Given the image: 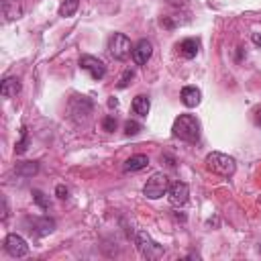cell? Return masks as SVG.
<instances>
[{
  "mask_svg": "<svg viewBox=\"0 0 261 261\" xmlns=\"http://www.w3.org/2000/svg\"><path fill=\"white\" fill-rule=\"evenodd\" d=\"M167 196H169V204L179 208V206H184L190 200V188H188L186 181H175V184L169 186Z\"/></svg>",
  "mask_w": 261,
  "mask_h": 261,
  "instance_id": "obj_8",
  "label": "cell"
},
{
  "mask_svg": "<svg viewBox=\"0 0 261 261\" xmlns=\"http://www.w3.org/2000/svg\"><path fill=\"white\" fill-rule=\"evenodd\" d=\"M253 43L261 47V35H259V33H253Z\"/></svg>",
  "mask_w": 261,
  "mask_h": 261,
  "instance_id": "obj_26",
  "label": "cell"
},
{
  "mask_svg": "<svg viewBox=\"0 0 261 261\" xmlns=\"http://www.w3.org/2000/svg\"><path fill=\"white\" fill-rule=\"evenodd\" d=\"M108 53L114 57V59H126L130 53H133V47H130V39L124 35V33H114L110 35L108 39Z\"/></svg>",
  "mask_w": 261,
  "mask_h": 261,
  "instance_id": "obj_5",
  "label": "cell"
},
{
  "mask_svg": "<svg viewBox=\"0 0 261 261\" xmlns=\"http://www.w3.org/2000/svg\"><path fill=\"white\" fill-rule=\"evenodd\" d=\"M55 194H57V198L63 200V198H67V188H65V186H57V188H55Z\"/></svg>",
  "mask_w": 261,
  "mask_h": 261,
  "instance_id": "obj_24",
  "label": "cell"
},
{
  "mask_svg": "<svg viewBox=\"0 0 261 261\" xmlns=\"http://www.w3.org/2000/svg\"><path fill=\"white\" fill-rule=\"evenodd\" d=\"M255 122H257V124H261V108L255 112Z\"/></svg>",
  "mask_w": 261,
  "mask_h": 261,
  "instance_id": "obj_28",
  "label": "cell"
},
{
  "mask_svg": "<svg viewBox=\"0 0 261 261\" xmlns=\"http://www.w3.org/2000/svg\"><path fill=\"white\" fill-rule=\"evenodd\" d=\"M2 10H4V16L6 18H20V6L16 2H10V0H4L2 4Z\"/></svg>",
  "mask_w": 261,
  "mask_h": 261,
  "instance_id": "obj_18",
  "label": "cell"
},
{
  "mask_svg": "<svg viewBox=\"0 0 261 261\" xmlns=\"http://www.w3.org/2000/svg\"><path fill=\"white\" fill-rule=\"evenodd\" d=\"M133 75H135V73H133L130 69H126V71L122 73V77H120V82H118V88H126V86H128V82L133 80Z\"/></svg>",
  "mask_w": 261,
  "mask_h": 261,
  "instance_id": "obj_23",
  "label": "cell"
},
{
  "mask_svg": "<svg viewBox=\"0 0 261 261\" xmlns=\"http://www.w3.org/2000/svg\"><path fill=\"white\" fill-rule=\"evenodd\" d=\"M133 61L137 63V65H145L149 59H151V55H153V45H151V41H147V39H141L135 47H133Z\"/></svg>",
  "mask_w": 261,
  "mask_h": 261,
  "instance_id": "obj_10",
  "label": "cell"
},
{
  "mask_svg": "<svg viewBox=\"0 0 261 261\" xmlns=\"http://www.w3.org/2000/svg\"><path fill=\"white\" fill-rule=\"evenodd\" d=\"M137 133H141V124H139L137 120H126V124H124V135H126V137H133V135H137Z\"/></svg>",
  "mask_w": 261,
  "mask_h": 261,
  "instance_id": "obj_21",
  "label": "cell"
},
{
  "mask_svg": "<svg viewBox=\"0 0 261 261\" xmlns=\"http://www.w3.org/2000/svg\"><path fill=\"white\" fill-rule=\"evenodd\" d=\"M108 106H110V108H116V106H118V100H116V98H110V100H108Z\"/></svg>",
  "mask_w": 261,
  "mask_h": 261,
  "instance_id": "obj_27",
  "label": "cell"
},
{
  "mask_svg": "<svg viewBox=\"0 0 261 261\" xmlns=\"http://www.w3.org/2000/svg\"><path fill=\"white\" fill-rule=\"evenodd\" d=\"M8 216V204H6V198H2V220H6Z\"/></svg>",
  "mask_w": 261,
  "mask_h": 261,
  "instance_id": "obj_25",
  "label": "cell"
},
{
  "mask_svg": "<svg viewBox=\"0 0 261 261\" xmlns=\"http://www.w3.org/2000/svg\"><path fill=\"white\" fill-rule=\"evenodd\" d=\"M200 133H202V126L194 114H179L171 124V135L186 143H198Z\"/></svg>",
  "mask_w": 261,
  "mask_h": 261,
  "instance_id": "obj_1",
  "label": "cell"
},
{
  "mask_svg": "<svg viewBox=\"0 0 261 261\" xmlns=\"http://www.w3.org/2000/svg\"><path fill=\"white\" fill-rule=\"evenodd\" d=\"M33 200L37 202V206H41L43 210H47L49 208V198L41 192V190H33Z\"/></svg>",
  "mask_w": 261,
  "mask_h": 261,
  "instance_id": "obj_20",
  "label": "cell"
},
{
  "mask_svg": "<svg viewBox=\"0 0 261 261\" xmlns=\"http://www.w3.org/2000/svg\"><path fill=\"white\" fill-rule=\"evenodd\" d=\"M149 108H151V102H149V98H147L145 94L135 96V100H133V112H135V114L147 116V114H149Z\"/></svg>",
  "mask_w": 261,
  "mask_h": 261,
  "instance_id": "obj_15",
  "label": "cell"
},
{
  "mask_svg": "<svg viewBox=\"0 0 261 261\" xmlns=\"http://www.w3.org/2000/svg\"><path fill=\"white\" fill-rule=\"evenodd\" d=\"M169 177L165 175V173H153L149 179H147V184H145V188H143V194L149 198V200H157V198H161V196H165L167 192H169Z\"/></svg>",
  "mask_w": 261,
  "mask_h": 261,
  "instance_id": "obj_3",
  "label": "cell"
},
{
  "mask_svg": "<svg viewBox=\"0 0 261 261\" xmlns=\"http://www.w3.org/2000/svg\"><path fill=\"white\" fill-rule=\"evenodd\" d=\"M177 49H179V53H181L184 57L192 59V57H196V55H198L200 41H198V39H184V41H179V43H177Z\"/></svg>",
  "mask_w": 261,
  "mask_h": 261,
  "instance_id": "obj_12",
  "label": "cell"
},
{
  "mask_svg": "<svg viewBox=\"0 0 261 261\" xmlns=\"http://www.w3.org/2000/svg\"><path fill=\"white\" fill-rule=\"evenodd\" d=\"M179 98H181L184 106H188V108H196V106L200 104V100H202V92H200L196 86H186V88H181Z\"/></svg>",
  "mask_w": 261,
  "mask_h": 261,
  "instance_id": "obj_11",
  "label": "cell"
},
{
  "mask_svg": "<svg viewBox=\"0 0 261 261\" xmlns=\"http://www.w3.org/2000/svg\"><path fill=\"white\" fill-rule=\"evenodd\" d=\"M206 167H208L212 173L220 175V177H230V175H234V171H237V161H234L230 155H226V153L212 151V153L206 155Z\"/></svg>",
  "mask_w": 261,
  "mask_h": 261,
  "instance_id": "obj_2",
  "label": "cell"
},
{
  "mask_svg": "<svg viewBox=\"0 0 261 261\" xmlns=\"http://www.w3.org/2000/svg\"><path fill=\"white\" fill-rule=\"evenodd\" d=\"M29 224V230L35 232L37 237H45L49 232L55 230V220L47 218V216H35V218H27L24 220Z\"/></svg>",
  "mask_w": 261,
  "mask_h": 261,
  "instance_id": "obj_9",
  "label": "cell"
},
{
  "mask_svg": "<svg viewBox=\"0 0 261 261\" xmlns=\"http://www.w3.org/2000/svg\"><path fill=\"white\" fill-rule=\"evenodd\" d=\"M102 128H104L106 133H112V130L116 128V118H114V116H106V118L102 120Z\"/></svg>",
  "mask_w": 261,
  "mask_h": 261,
  "instance_id": "obj_22",
  "label": "cell"
},
{
  "mask_svg": "<svg viewBox=\"0 0 261 261\" xmlns=\"http://www.w3.org/2000/svg\"><path fill=\"white\" fill-rule=\"evenodd\" d=\"M80 8V0H63L59 4V16L67 18V16H73Z\"/></svg>",
  "mask_w": 261,
  "mask_h": 261,
  "instance_id": "obj_17",
  "label": "cell"
},
{
  "mask_svg": "<svg viewBox=\"0 0 261 261\" xmlns=\"http://www.w3.org/2000/svg\"><path fill=\"white\" fill-rule=\"evenodd\" d=\"M20 92V82L16 77H4L2 80V86H0V94L4 98H12Z\"/></svg>",
  "mask_w": 261,
  "mask_h": 261,
  "instance_id": "obj_14",
  "label": "cell"
},
{
  "mask_svg": "<svg viewBox=\"0 0 261 261\" xmlns=\"http://www.w3.org/2000/svg\"><path fill=\"white\" fill-rule=\"evenodd\" d=\"M80 67L84 71H88L92 75V80H102L106 75V65L102 59L94 57V55H82L80 57Z\"/></svg>",
  "mask_w": 261,
  "mask_h": 261,
  "instance_id": "obj_6",
  "label": "cell"
},
{
  "mask_svg": "<svg viewBox=\"0 0 261 261\" xmlns=\"http://www.w3.org/2000/svg\"><path fill=\"white\" fill-rule=\"evenodd\" d=\"M14 171H16V175L31 177V175H35L39 171V163H35V161H22V163L14 165Z\"/></svg>",
  "mask_w": 261,
  "mask_h": 261,
  "instance_id": "obj_16",
  "label": "cell"
},
{
  "mask_svg": "<svg viewBox=\"0 0 261 261\" xmlns=\"http://www.w3.org/2000/svg\"><path fill=\"white\" fill-rule=\"evenodd\" d=\"M147 165H149V157L143 155V153H139V155H133V157H128L124 161V171H141Z\"/></svg>",
  "mask_w": 261,
  "mask_h": 261,
  "instance_id": "obj_13",
  "label": "cell"
},
{
  "mask_svg": "<svg viewBox=\"0 0 261 261\" xmlns=\"http://www.w3.org/2000/svg\"><path fill=\"white\" fill-rule=\"evenodd\" d=\"M137 249H139L141 255L147 257V259H159V257L165 253L163 245H159L157 241H153L151 234L145 232V230H139V232H137Z\"/></svg>",
  "mask_w": 261,
  "mask_h": 261,
  "instance_id": "obj_4",
  "label": "cell"
},
{
  "mask_svg": "<svg viewBox=\"0 0 261 261\" xmlns=\"http://www.w3.org/2000/svg\"><path fill=\"white\" fill-rule=\"evenodd\" d=\"M4 249L8 251L10 257H16V259L29 255V243H27L20 234H16V232H10V234L4 239Z\"/></svg>",
  "mask_w": 261,
  "mask_h": 261,
  "instance_id": "obj_7",
  "label": "cell"
},
{
  "mask_svg": "<svg viewBox=\"0 0 261 261\" xmlns=\"http://www.w3.org/2000/svg\"><path fill=\"white\" fill-rule=\"evenodd\" d=\"M27 149H29V133H27V128H22V130H20V141L16 143L14 153H16V155H22Z\"/></svg>",
  "mask_w": 261,
  "mask_h": 261,
  "instance_id": "obj_19",
  "label": "cell"
}]
</instances>
